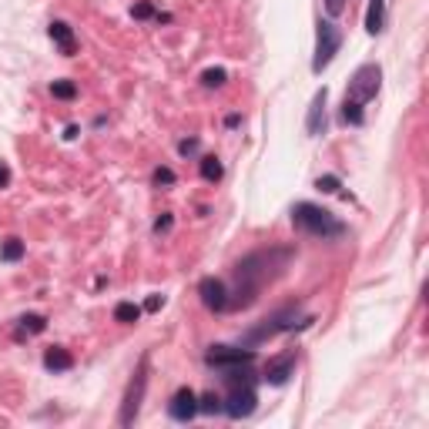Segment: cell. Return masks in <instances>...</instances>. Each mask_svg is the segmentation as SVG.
<instances>
[{
    "label": "cell",
    "mask_w": 429,
    "mask_h": 429,
    "mask_svg": "<svg viewBox=\"0 0 429 429\" xmlns=\"http://www.w3.org/2000/svg\"><path fill=\"white\" fill-rule=\"evenodd\" d=\"M315 322V315H302V306L299 302H289V306H278L272 315H265L258 326H252L245 336H241V345L248 349H258L265 339H275L278 332H295V329H309Z\"/></svg>",
    "instance_id": "4"
},
{
    "label": "cell",
    "mask_w": 429,
    "mask_h": 429,
    "mask_svg": "<svg viewBox=\"0 0 429 429\" xmlns=\"http://www.w3.org/2000/svg\"><path fill=\"white\" fill-rule=\"evenodd\" d=\"M144 389H148V356H141L135 369V379L128 382V393L121 399V412H118V426H131L141 412V402H144Z\"/></svg>",
    "instance_id": "5"
},
{
    "label": "cell",
    "mask_w": 429,
    "mask_h": 429,
    "mask_svg": "<svg viewBox=\"0 0 429 429\" xmlns=\"http://www.w3.org/2000/svg\"><path fill=\"white\" fill-rule=\"evenodd\" d=\"M345 10V0H326V14L329 17H339Z\"/></svg>",
    "instance_id": "29"
},
{
    "label": "cell",
    "mask_w": 429,
    "mask_h": 429,
    "mask_svg": "<svg viewBox=\"0 0 429 429\" xmlns=\"http://www.w3.org/2000/svg\"><path fill=\"white\" fill-rule=\"evenodd\" d=\"M198 416H222V396L218 393L198 396Z\"/></svg>",
    "instance_id": "21"
},
{
    "label": "cell",
    "mask_w": 429,
    "mask_h": 429,
    "mask_svg": "<svg viewBox=\"0 0 429 429\" xmlns=\"http://www.w3.org/2000/svg\"><path fill=\"white\" fill-rule=\"evenodd\" d=\"M225 81H228V70H225V68H208V70H202V84H205V87H222Z\"/></svg>",
    "instance_id": "23"
},
{
    "label": "cell",
    "mask_w": 429,
    "mask_h": 429,
    "mask_svg": "<svg viewBox=\"0 0 429 429\" xmlns=\"http://www.w3.org/2000/svg\"><path fill=\"white\" fill-rule=\"evenodd\" d=\"M7 185H10V165L0 161V188H7Z\"/></svg>",
    "instance_id": "31"
},
{
    "label": "cell",
    "mask_w": 429,
    "mask_h": 429,
    "mask_svg": "<svg viewBox=\"0 0 429 429\" xmlns=\"http://www.w3.org/2000/svg\"><path fill=\"white\" fill-rule=\"evenodd\" d=\"M131 17H135V20H151V17H158L155 3H151V0H141V3H135V7H131Z\"/></svg>",
    "instance_id": "25"
},
{
    "label": "cell",
    "mask_w": 429,
    "mask_h": 429,
    "mask_svg": "<svg viewBox=\"0 0 429 429\" xmlns=\"http://www.w3.org/2000/svg\"><path fill=\"white\" fill-rule=\"evenodd\" d=\"M141 315H144V309L135 306V302H118L114 306V322H121V326H135Z\"/></svg>",
    "instance_id": "20"
},
{
    "label": "cell",
    "mask_w": 429,
    "mask_h": 429,
    "mask_svg": "<svg viewBox=\"0 0 429 429\" xmlns=\"http://www.w3.org/2000/svg\"><path fill=\"white\" fill-rule=\"evenodd\" d=\"M295 258L292 245H269L258 248L235 262L232 269V285H228V312L248 309L258 295L265 292V285H272L278 275L289 269V262Z\"/></svg>",
    "instance_id": "1"
},
{
    "label": "cell",
    "mask_w": 429,
    "mask_h": 429,
    "mask_svg": "<svg viewBox=\"0 0 429 429\" xmlns=\"http://www.w3.org/2000/svg\"><path fill=\"white\" fill-rule=\"evenodd\" d=\"M47 37H51L54 44L61 47V54H64V57H70V54L77 51V37H74V27H70L68 20H51Z\"/></svg>",
    "instance_id": "13"
},
{
    "label": "cell",
    "mask_w": 429,
    "mask_h": 429,
    "mask_svg": "<svg viewBox=\"0 0 429 429\" xmlns=\"http://www.w3.org/2000/svg\"><path fill=\"white\" fill-rule=\"evenodd\" d=\"M198 172H202V178H205L208 185H218V181L225 178V165L215 155H202V161H198Z\"/></svg>",
    "instance_id": "18"
},
{
    "label": "cell",
    "mask_w": 429,
    "mask_h": 429,
    "mask_svg": "<svg viewBox=\"0 0 429 429\" xmlns=\"http://www.w3.org/2000/svg\"><path fill=\"white\" fill-rule=\"evenodd\" d=\"M225 382V396H222V416L228 419H248L258 406V382L255 376V362H241V366H228L218 369Z\"/></svg>",
    "instance_id": "2"
},
{
    "label": "cell",
    "mask_w": 429,
    "mask_h": 429,
    "mask_svg": "<svg viewBox=\"0 0 429 429\" xmlns=\"http://www.w3.org/2000/svg\"><path fill=\"white\" fill-rule=\"evenodd\" d=\"M343 47V27L332 24V20H319L315 27V57H312V70L322 74V70L332 64V57Z\"/></svg>",
    "instance_id": "6"
},
{
    "label": "cell",
    "mask_w": 429,
    "mask_h": 429,
    "mask_svg": "<svg viewBox=\"0 0 429 429\" xmlns=\"http://www.w3.org/2000/svg\"><path fill=\"white\" fill-rule=\"evenodd\" d=\"M315 188L326 191V195H339V188H343V178H339V174H322V178H315Z\"/></svg>",
    "instance_id": "24"
},
{
    "label": "cell",
    "mask_w": 429,
    "mask_h": 429,
    "mask_svg": "<svg viewBox=\"0 0 429 429\" xmlns=\"http://www.w3.org/2000/svg\"><path fill=\"white\" fill-rule=\"evenodd\" d=\"M366 31L372 37L386 31V0H369V7H366Z\"/></svg>",
    "instance_id": "15"
},
{
    "label": "cell",
    "mask_w": 429,
    "mask_h": 429,
    "mask_svg": "<svg viewBox=\"0 0 429 429\" xmlns=\"http://www.w3.org/2000/svg\"><path fill=\"white\" fill-rule=\"evenodd\" d=\"M172 228H174L172 211H165V215H161V218H158V222H155V235H168Z\"/></svg>",
    "instance_id": "27"
},
{
    "label": "cell",
    "mask_w": 429,
    "mask_h": 429,
    "mask_svg": "<svg viewBox=\"0 0 429 429\" xmlns=\"http://www.w3.org/2000/svg\"><path fill=\"white\" fill-rule=\"evenodd\" d=\"M292 228L319 241H339L349 235V225L336 218L329 208L315 205V202H295L292 205Z\"/></svg>",
    "instance_id": "3"
},
{
    "label": "cell",
    "mask_w": 429,
    "mask_h": 429,
    "mask_svg": "<svg viewBox=\"0 0 429 429\" xmlns=\"http://www.w3.org/2000/svg\"><path fill=\"white\" fill-rule=\"evenodd\" d=\"M44 369L47 372H68V369H74V356H70L64 345H51L44 352Z\"/></svg>",
    "instance_id": "14"
},
{
    "label": "cell",
    "mask_w": 429,
    "mask_h": 429,
    "mask_svg": "<svg viewBox=\"0 0 429 429\" xmlns=\"http://www.w3.org/2000/svg\"><path fill=\"white\" fill-rule=\"evenodd\" d=\"M44 329H47V315H40V312L20 315L17 319V339H24V336H40Z\"/></svg>",
    "instance_id": "17"
},
{
    "label": "cell",
    "mask_w": 429,
    "mask_h": 429,
    "mask_svg": "<svg viewBox=\"0 0 429 429\" xmlns=\"http://www.w3.org/2000/svg\"><path fill=\"white\" fill-rule=\"evenodd\" d=\"M225 124H228V128H239V124H241V114H228V118H225Z\"/></svg>",
    "instance_id": "32"
},
{
    "label": "cell",
    "mask_w": 429,
    "mask_h": 429,
    "mask_svg": "<svg viewBox=\"0 0 429 429\" xmlns=\"http://www.w3.org/2000/svg\"><path fill=\"white\" fill-rule=\"evenodd\" d=\"M161 306H165V295H151V299H148V302H144L141 309H144V312H158Z\"/></svg>",
    "instance_id": "30"
},
{
    "label": "cell",
    "mask_w": 429,
    "mask_h": 429,
    "mask_svg": "<svg viewBox=\"0 0 429 429\" xmlns=\"http://www.w3.org/2000/svg\"><path fill=\"white\" fill-rule=\"evenodd\" d=\"M24 255H27V241L17 239V235H10L0 245V262H20Z\"/></svg>",
    "instance_id": "19"
},
{
    "label": "cell",
    "mask_w": 429,
    "mask_h": 429,
    "mask_svg": "<svg viewBox=\"0 0 429 429\" xmlns=\"http://www.w3.org/2000/svg\"><path fill=\"white\" fill-rule=\"evenodd\" d=\"M339 121H343V124H349V128H362V124H366V104L352 101V98H343Z\"/></svg>",
    "instance_id": "16"
},
{
    "label": "cell",
    "mask_w": 429,
    "mask_h": 429,
    "mask_svg": "<svg viewBox=\"0 0 429 429\" xmlns=\"http://www.w3.org/2000/svg\"><path fill=\"white\" fill-rule=\"evenodd\" d=\"M326 87L322 91H315V98H312L309 104V114H306V131H309L312 137L326 135Z\"/></svg>",
    "instance_id": "12"
},
{
    "label": "cell",
    "mask_w": 429,
    "mask_h": 429,
    "mask_svg": "<svg viewBox=\"0 0 429 429\" xmlns=\"http://www.w3.org/2000/svg\"><path fill=\"white\" fill-rule=\"evenodd\" d=\"M379 87H382V68H379V64H362V68H356V74H352L345 98H352V101H359V104H369L379 94Z\"/></svg>",
    "instance_id": "7"
},
{
    "label": "cell",
    "mask_w": 429,
    "mask_h": 429,
    "mask_svg": "<svg viewBox=\"0 0 429 429\" xmlns=\"http://www.w3.org/2000/svg\"><path fill=\"white\" fill-rule=\"evenodd\" d=\"M198 295H202V306L208 312H228V282L225 278L205 275L198 282Z\"/></svg>",
    "instance_id": "10"
},
{
    "label": "cell",
    "mask_w": 429,
    "mask_h": 429,
    "mask_svg": "<svg viewBox=\"0 0 429 429\" xmlns=\"http://www.w3.org/2000/svg\"><path fill=\"white\" fill-rule=\"evenodd\" d=\"M51 94L57 101H74V98H77V84L68 81V77H64V81H51Z\"/></svg>",
    "instance_id": "22"
},
{
    "label": "cell",
    "mask_w": 429,
    "mask_h": 429,
    "mask_svg": "<svg viewBox=\"0 0 429 429\" xmlns=\"http://www.w3.org/2000/svg\"><path fill=\"white\" fill-rule=\"evenodd\" d=\"M295 366H299V356L295 352H278L272 359L262 366V382H269V386H285L289 379L295 376Z\"/></svg>",
    "instance_id": "9"
},
{
    "label": "cell",
    "mask_w": 429,
    "mask_h": 429,
    "mask_svg": "<svg viewBox=\"0 0 429 429\" xmlns=\"http://www.w3.org/2000/svg\"><path fill=\"white\" fill-rule=\"evenodd\" d=\"M198 148H202V141H198V137H185V141L178 144V151H181L185 158H188V155H198Z\"/></svg>",
    "instance_id": "28"
},
{
    "label": "cell",
    "mask_w": 429,
    "mask_h": 429,
    "mask_svg": "<svg viewBox=\"0 0 429 429\" xmlns=\"http://www.w3.org/2000/svg\"><path fill=\"white\" fill-rule=\"evenodd\" d=\"M168 416H172L174 423H191L198 416V393L188 389V386L174 389V396L168 399Z\"/></svg>",
    "instance_id": "11"
},
{
    "label": "cell",
    "mask_w": 429,
    "mask_h": 429,
    "mask_svg": "<svg viewBox=\"0 0 429 429\" xmlns=\"http://www.w3.org/2000/svg\"><path fill=\"white\" fill-rule=\"evenodd\" d=\"M151 181H155V185H165V188H172L174 181H178V174H174L172 168H165V165H161V168H155Z\"/></svg>",
    "instance_id": "26"
},
{
    "label": "cell",
    "mask_w": 429,
    "mask_h": 429,
    "mask_svg": "<svg viewBox=\"0 0 429 429\" xmlns=\"http://www.w3.org/2000/svg\"><path fill=\"white\" fill-rule=\"evenodd\" d=\"M258 352L248 345H211L205 352V362L211 369H228V366H241V362H255Z\"/></svg>",
    "instance_id": "8"
}]
</instances>
